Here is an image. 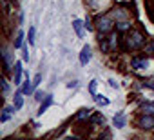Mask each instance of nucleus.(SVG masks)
Here are the masks:
<instances>
[{"label": "nucleus", "mask_w": 154, "mask_h": 140, "mask_svg": "<svg viewBox=\"0 0 154 140\" xmlns=\"http://www.w3.org/2000/svg\"><path fill=\"white\" fill-rule=\"evenodd\" d=\"M114 26H116V24H114V20H112L109 15H102V17L96 18L94 29L100 33V38H102V37H107L109 33H112V27H114Z\"/></svg>", "instance_id": "f257e3e1"}, {"label": "nucleus", "mask_w": 154, "mask_h": 140, "mask_svg": "<svg viewBox=\"0 0 154 140\" xmlns=\"http://www.w3.org/2000/svg\"><path fill=\"white\" fill-rule=\"evenodd\" d=\"M125 42H127V49H140L145 46V37L141 35V31L131 29V35L129 38H125Z\"/></svg>", "instance_id": "f03ea898"}, {"label": "nucleus", "mask_w": 154, "mask_h": 140, "mask_svg": "<svg viewBox=\"0 0 154 140\" xmlns=\"http://www.w3.org/2000/svg\"><path fill=\"white\" fill-rule=\"evenodd\" d=\"M138 126L141 129H154V115H149V113H143L140 118H138Z\"/></svg>", "instance_id": "7ed1b4c3"}, {"label": "nucleus", "mask_w": 154, "mask_h": 140, "mask_svg": "<svg viewBox=\"0 0 154 140\" xmlns=\"http://www.w3.org/2000/svg\"><path fill=\"white\" fill-rule=\"evenodd\" d=\"M91 56H93L91 47H89V46H84L82 51H80V64H82V65H87V64L91 62Z\"/></svg>", "instance_id": "20e7f679"}, {"label": "nucleus", "mask_w": 154, "mask_h": 140, "mask_svg": "<svg viewBox=\"0 0 154 140\" xmlns=\"http://www.w3.org/2000/svg\"><path fill=\"white\" fill-rule=\"evenodd\" d=\"M147 65H149L147 58H138V56L131 58V67H132V69H136V71H140V69H145Z\"/></svg>", "instance_id": "39448f33"}, {"label": "nucleus", "mask_w": 154, "mask_h": 140, "mask_svg": "<svg viewBox=\"0 0 154 140\" xmlns=\"http://www.w3.org/2000/svg\"><path fill=\"white\" fill-rule=\"evenodd\" d=\"M35 88H36V86H35V82H31V80H29V77H27V78H26V82H24V86H22L20 89H22V93H24V95H33V93H35Z\"/></svg>", "instance_id": "423d86ee"}, {"label": "nucleus", "mask_w": 154, "mask_h": 140, "mask_svg": "<svg viewBox=\"0 0 154 140\" xmlns=\"http://www.w3.org/2000/svg\"><path fill=\"white\" fill-rule=\"evenodd\" d=\"M24 93H22V89L18 91V93H15V97H13V107L18 111V109H22L24 107V97H22Z\"/></svg>", "instance_id": "0eeeda50"}, {"label": "nucleus", "mask_w": 154, "mask_h": 140, "mask_svg": "<svg viewBox=\"0 0 154 140\" xmlns=\"http://www.w3.org/2000/svg\"><path fill=\"white\" fill-rule=\"evenodd\" d=\"M22 84V62H15V86Z\"/></svg>", "instance_id": "6e6552de"}, {"label": "nucleus", "mask_w": 154, "mask_h": 140, "mask_svg": "<svg viewBox=\"0 0 154 140\" xmlns=\"http://www.w3.org/2000/svg\"><path fill=\"white\" fill-rule=\"evenodd\" d=\"M53 104V95H47L44 100H42V104H40V109H38V115H44L47 109H49V106Z\"/></svg>", "instance_id": "1a4fd4ad"}, {"label": "nucleus", "mask_w": 154, "mask_h": 140, "mask_svg": "<svg viewBox=\"0 0 154 140\" xmlns=\"http://www.w3.org/2000/svg\"><path fill=\"white\" fill-rule=\"evenodd\" d=\"M112 124H114V127H116V129L125 127V115H123V113H116V115H114V118H112Z\"/></svg>", "instance_id": "9d476101"}, {"label": "nucleus", "mask_w": 154, "mask_h": 140, "mask_svg": "<svg viewBox=\"0 0 154 140\" xmlns=\"http://www.w3.org/2000/svg\"><path fill=\"white\" fill-rule=\"evenodd\" d=\"M15 111H17L15 107H9V106H6V107H4V111H2V116H0V122H2V124H4V122H8V120H9V118L15 115Z\"/></svg>", "instance_id": "9b49d317"}, {"label": "nucleus", "mask_w": 154, "mask_h": 140, "mask_svg": "<svg viewBox=\"0 0 154 140\" xmlns=\"http://www.w3.org/2000/svg\"><path fill=\"white\" fill-rule=\"evenodd\" d=\"M84 26H85V22H82V20H78V18H74V20H72V27H74L76 35H78L80 38L84 37Z\"/></svg>", "instance_id": "f8f14e48"}, {"label": "nucleus", "mask_w": 154, "mask_h": 140, "mask_svg": "<svg viewBox=\"0 0 154 140\" xmlns=\"http://www.w3.org/2000/svg\"><path fill=\"white\" fill-rule=\"evenodd\" d=\"M116 31H120V33H125V31H131V22L129 20H118L116 22Z\"/></svg>", "instance_id": "ddd939ff"}, {"label": "nucleus", "mask_w": 154, "mask_h": 140, "mask_svg": "<svg viewBox=\"0 0 154 140\" xmlns=\"http://www.w3.org/2000/svg\"><path fill=\"white\" fill-rule=\"evenodd\" d=\"M100 49H102L103 53H111V51H112V46H111V40H109V37H105V38H100Z\"/></svg>", "instance_id": "4468645a"}, {"label": "nucleus", "mask_w": 154, "mask_h": 140, "mask_svg": "<svg viewBox=\"0 0 154 140\" xmlns=\"http://www.w3.org/2000/svg\"><path fill=\"white\" fill-rule=\"evenodd\" d=\"M91 111H93V109L84 107V109H80L78 113H76V116H74V118H76V120H85V118H89V116H91Z\"/></svg>", "instance_id": "2eb2a0df"}, {"label": "nucleus", "mask_w": 154, "mask_h": 140, "mask_svg": "<svg viewBox=\"0 0 154 140\" xmlns=\"http://www.w3.org/2000/svg\"><path fill=\"white\" fill-rule=\"evenodd\" d=\"M22 42H24V31H18V33H17V38H15V42H13L15 49H20V47H22Z\"/></svg>", "instance_id": "dca6fc26"}, {"label": "nucleus", "mask_w": 154, "mask_h": 140, "mask_svg": "<svg viewBox=\"0 0 154 140\" xmlns=\"http://www.w3.org/2000/svg\"><path fill=\"white\" fill-rule=\"evenodd\" d=\"M141 109H143V113L154 115V102H147V104H143V106H141Z\"/></svg>", "instance_id": "f3484780"}, {"label": "nucleus", "mask_w": 154, "mask_h": 140, "mask_svg": "<svg viewBox=\"0 0 154 140\" xmlns=\"http://www.w3.org/2000/svg\"><path fill=\"white\" fill-rule=\"evenodd\" d=\"M93 98H94V102H96V104H100V106H107V104H109V100H107V98H103L102 95H94Z\"/></svg>", "instance_id": "a211bd4d"}, {"label": "nucleus", "mask_w": 154, "mask_h": 140, "mask_svg": "<svg viewBox=\"0 0 154 140\" xmlns=\"http://www.w3.org/2000/svg\"><path fill=\"white\" fill-rule=\"evenodd\" d=\"M27 40H29V46L35 44V27H33V26H31L29 31H27Z\"/></svg>", "instance_id": "6ab92c4d"}, {"label": "nucleus", "mask_w": 154, "mask_h": 140, "mask_svg": "<svg viewBox=\"0 0 154 140\" xmlns=\"http://www.w3.org/2000/svg\"><path fill=\"white\" fill-rule=\"evenodd\" d=\"M96 86H98V80H91V84H89V93H91V97L96 95Z\"/></svg>", "instance_id": "aec40b11"}, {"label": "nucleus", "mask_w": 154, "mask_h": 140, "mask_svg": "<svg viewBox=\"0 0 154 140\" xmlns=\"http://www.w3.org/2000/svg\"><path fill=\"white\" fill-rule=\"evenodd\" d=\"M91 124H103V116L102 115H93L91 116Z\"/></svg>", "instance_id": "412c9836"}, {"label": "nucleus", "mask_w": 154, "mask_h": 140, "mask_svg": "<svg viewBox=\"0 0 154 140\" xmlns=\"http://www.w3.org/2000/svg\"><path fill=\"white\" fill-rule=\"evenodd\" d=\"M45 97H47V95H44V93H42V91H36V93H35V98H36V100H38V102H42V100H44V98H45Z\"/></svg>", "instance_id": "4be33fe9"}, {"label": "nucleus", "mask_w": 154, "mask_h": 140, "mask_svg": "<svg viewBox=\"0 0 154 140\" xmlns=\"http://www.w3.org/2000/svg\"><path fill=\"white\" fill-rule=\"evenodd\" d=\"M145 86H147L149 89H152V91H154V77H152V78H149V80H145Z\"/></svg>", "instance_id": "5701e85b"}, {"label": "nucleus", "mask_w": 154, "mask_h": 140, "mask_svg": "<svg viewBox=\"0 0 154 140\" xmlns=\"http://www.w3.org/2000/svg\"><path fill=\"white\" fill-rule=\"evenodd\" d=\"M85 27H87V31H93V29H94V26H93L91 18H85Z\"/></svg>", "instance_id": "b1692460"}, {"label": "nucleus", "mask_w": 154, "mask_h": 140, "mask_svg": "<svg viewBox=\"0 0 154 140\" xmlns=\"http://www.w3.org/2000/svg\"><path fill=\"white\" fill-rule=\"evenodd\" d=\"M33 82H35V86H38V84L42 82V75H40V73H36V75H35V78H33Z\"/></svg>", "instance_id": "393cba45"}, {"label": "nucleus", "mask_w": 154, "mask_h": 140, "mask_svg": "<svg viewBox=\"0 0 154 140\" xmlns=\"http://www.w3.org/2000/svg\"><path fill=\"white\" fill-rule=\"evenodd\" d=\"M145 51H147V53H154V42L147 44V46H145Z\"/></svg>", "instance_id": "a878e982"}, {"label": "nucleus", "mask_w": 154, "mask_h": 140, "mask_svg": "<svg viewBox=\"0 0 154 140\" xmlns=\"http://www.w3.org/2000/svg\"><path fill=\"white\" fill-rule=\"evenodd\" d=\"M2 91H4V95L9 91V86H8V80H2Z\"/></svg>", "instance_id": "bb28decb"}, {"label": "nucleus", "mask_w": 154, "mask_h": 140, "mask_svg": "<svg viewBox=\"0 0 154 140\" xmlns=\"http://www.w3.org/2000/svg\"><path fill=\"white\" fill-rule=\"evenodd\" d=\"M109 86H111V88H114V89H118V82H116L114 78H109Z\"/></svg>", "instance_id": "cd10ccee"}, {"label": "nucleus", "mask_w": 154, "mask_h": 140, "mask_svg": "<svg viewBox=\"0 0 154 140\" xmlns=\"http://www.w3.org/2000/svg\"><path fill=\"white\" fill-rule=\"evenodd\" d=\"M24 60H26V62L29 60V51H27V49H24Z\"/></svg>", "instance_id": "c85d7f7f"}]
</instances>
